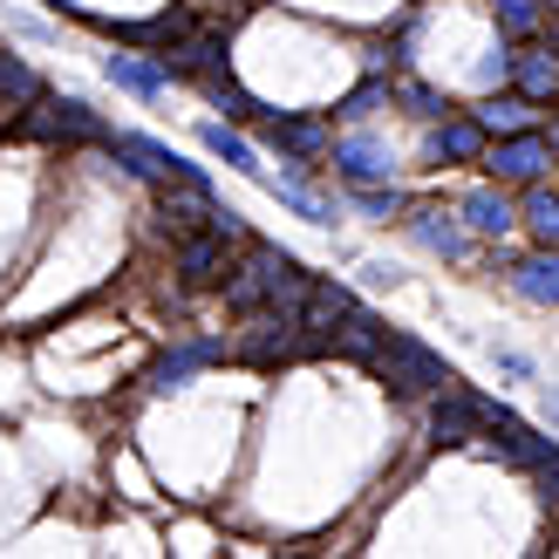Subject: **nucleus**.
I'll list each match as a JSON object with an SVG mask.
<instances>
[{"mask_svg":"<svg viewBox=\"0 0 559 559\" xmlns=\"http://www.w3.org/2000/svg\"><path fill=\"white\" fill-rule=\"evenodd\" d=\"M157 62L171 75H212V69H226V35H185L178 48H164Z\"/></svg>","mask_w":559,"mask_h":559,"instance_id":"dca6fc26","label":"nucleus"},{"mask_svg":"<svg viewBox=\"0 0 559 559\" xmlns=\"http://www.w3.org/2000/svg\"><path fill=\"white\" fill-rule=\"evenodd\" d=\"M266 191H273V199L287 205V212H300L307 226H334V199H321V191H307L300 178H266Z\"/></svg>","mask_w":559,"mask_h":559,"instance_id":"4be33fe9","label":"nucleus"},{"mask_svg":"<svg viewBox=\"0 0 559 559\" xmlns=\"http://www.w3.org/2000/svg\"><path fill=\"white\" fill-rule=\"evenodd\" d=\"M328 157H334V171H342L348 185H382L389 171H396V151H389L382 136H369V130H355V136H342V144H328Z\"/></svg>","mask_w":559,"mask_h":559,"instance_id":"423d86ee","label":"nucleus"},{"mask_svg":"<svg viewBox=\"0 0 559 559\" xmlns=\"http://www.w3.org/2000/svg\"><path fill=\"white\" fill-rule=\"evenodd\" d=\"M457 218H464L471 233H485V239H506V233L519 226V212H512V199H506V185H478V191H464Z\"/></svg>","mask_w":559,"mask_h":559,"instance_id":"1a4fd4ad","label":"nucleus"},{"mask_svg":"<svg viewBox=\"0 0 559 559\" xmlns=\"http://www.w3.org/2000/svg\"><path fill=\"white\" fill-rule=\"evenodd\" d=\"M328 348H334V355H348V361H369V355L382 348V321L369 314V307H355L348 321H334V328H328Z\"/></svg>","mask_w":559,"mask_h":559,"instance_id":"a211bd4d","label":"nucleus"},{"mask_svg":"<svg viewBox=\"0 0 559 559\" xmlns=\"http://www.w3.org/2000/svg\"><path fill=\"white\" fill-rule=\"evenodd\" d=\"M491 14H498V27H506V35H539L546 27V0H491Z\"/></svg>","mask_w":559,"mask_h":559,"instance_id":"bb28decb","label":"nucleus"},{"mask_svg":"<svg viewBox=\"0 0 559 559\" xmlns=\"http://www.w3.org/2000/svg\"><path fill=\"white\" fill-rule=\"evenodd\" d=\"M218 355H226L218 342H191V348H178V355H164L157 369H151V389H157V396H164V389H185V382L199 376L205 361H218Z\"/></svg>","mask_w":559,"mask_h":559,"instance_id":"aec40b11","label":"nucleus"},{"mask_svg":"<svg viewBox=\"0 0 559 559\" xmlns=\"http://www.w3.org/2000/svg\"><path fill=\"white\" fill-rule=\"evenodd\" d=\"M246 266L260 273V294H266V307L273 314H300V300H307V266L287 253V246H266V239H246Z\"/></svg>","mask_w":559,"mask_h":559,"instance_id":"f03ea898","label":"nucleus"},{"mask_svg":"<svg viewBox=\"0 0 559 559\" xmlns=\"http://www.w3.org/2000/svg\"><path fill=\"white\" fill-rule=\"evenodd\" d=\"M485 144H491V136H485L478 117H443V123L430 130V157H437V164H478Z\"/></svg>","mask_w":559,"mask_h":559,"instance_id":"ddd939ff","label":"nucleus"},{"mask_svg":"<svg viewBox=\"0 0 559 559\" xmlns=\"http://www.w3.org/2000/svg\"><path fill=\"white\" fill-rule=\"evenodd\" d=\"M369 369L396 389V396H437L443 382H457L451 361H443L437 348H424L416 334H389V328H382V348L369 355Z\"/></svg>","mask_w":559,"mask_h":559,"instance_id":"f257e3e1","label":"nucleus"},{"mask_svg":"<svg viewBox=\"0 0 559 559\" xmlns=\"http://www.w3.org/2000/svg\"><path fill=\"white\" fill-rule=\"evenodd\" d=\"M491 361L506 376H519V382H533V355H519V348H491Z\"/></svg>","mask_w":559,"mask_h":559,"instance_id":"f704fd0d","label":"nucleus"},{"mask_svg":"<svg viewBox=\"0 0 559 559\" xmlns=\"http://www.w3.org/2000/svg\"><path fill=\"white\" fill-rule=\"evenodd\" d=\"M109 157H123V171H130V178H151V185H171V178L205 185L199 164H185L178 151H164L157 136H136V130H109Z\"/></svg>","mask_w":559,"mask_h":559,"instance_id":"7ed1b4c3","label":"nucleus"},{"mask_svg":"<svg viewBox=\"0 0 559 559\" xmlns=\"http://www.w3.org/2000/svg\"><path fill=\"white\" fill-rule=\"evenodd\" d=\"M178 273L191 280V287H218V280L233 273L226 239H218V233H191V239H178Z\"/></svg>","mask_w":559,"mask_h":559,"instance_id":"f8f14e48","label":"nucleus"},{"mask_svg":"<svg viewBox=\"0 0 559 559\" xmlns=\"http://www.w3.org/2000/svg\"><path fill=\"white\" fill-rule=\"evenodd\" d=\"M0 96H8L14 109H27V103H41V75L21 62V55H0Z\"/></svg>","mask_w":559,"mask_h":559,"instance_id":"a878e982","label":"nucleus"},{"mask_svg":"<svg viewBox=\"0 0 559 559\" xmlns=\"http://www.w3.org/2000/svg\"><path fill=\"white\" fill-rule=\"evenodd\" d=\"M199 144H205L212 157H226L233 171H246V178H266V171H260V157H253V144H246V136H233L226 123H205V130H199Z\"/></svg>","mask_w":559,"mask_h":559,"instance_id":"b1692460","label":"nucleus"},{"mask_svg":"<svg viewBox=\"0 0 559 559\" xmlns=\"http://www.w3.org/2000/svg\"><path fill=\"white\" fill-rule=\"evenodd\" d=\"M226 300L239 307V314H260V307H266V294H260V273H253V266H233V273H226Z\"/></svg>","mask_w":559,"mask_h":559,"instance_id":"2f4dec72","label":"nucleus"},{"mask_svg":"<svg viewBox=\"0 0 559 559\" xmlns=\"http://www.w3.org/2000/svg\"><path fill=\"white\" fill-rule=\"evenodd\" d=\"M260 136L273 151H287V157H328V123H314V117H260Z\"/></svg>","mask_w":559,"mask_h":559,"instance_id":"9d476101","label":"nucleus"},{"mask_svg":"<svg viewBox=\"0 0 559 559\" xmlns=\"http://www.w3.org/2000/svg\"><path fill=\"white\" fill-rule=\"evenodd\" d=\"M396 103L409 109L416 123H443V117H451V103H443V96L430 90V82H403V90H396Z\"/></svg>","mask_w":559,"mask_h":559,"instance_id":"c85d7f7f","label":"nucleus"},{"mask_svg":"<svg viewBox=\"0 0 559 559\" xmlns=\"http://www.w3.org/2000/svg\"><path fill=\"white\" fill-rule=\"evenodd\" d=\"M409 233H416V246H430V253H443V260H471V233L443 205H416L409 212Z\"/></svg>","mask_w":559,"mask_h":559,"instance_id":"9b49d317","label":"nucleus"},{"mask_svg":"<svg viewBox=\"0 0 559 559\" xmlns=\"http://www.w3.org/2000/svg\"><path fill=\"white\" fill-rule=\"evenodd\" d=\"M552 8H559V0H552Z\"/></svg>","mask_w":559,"mask_h":559,"instance_id":"ea45409f","label":"nucleus"},{"mask_svg":"<svg viewBox=\"0 0 559 559\" xmlns=\"http://www.w3.org/2000/svg\"><path fill=\"white\" fill-rule=\"evenodd\" d=\"M485 424H478V396H464L457 382H443L437 389V403H430V437L437 443H471Z\"/></svg>","mask_w":559,"mask_h":559,"instance_id":"6e6552de","label":"nucleus"},{"mask_svg":"<svg viewBox=\"0 0 559 559\" xmlns=\"http://www.w3.org/2000/svg\"><path fill=\"white\" fill-rule=\"evenodd\" d=\"M478 164H485L498 185H539L546 164H552V136H539V130H512V136H498V144H485Z\"/></svg>","mask_w":559,"mask_h":559,"instance_id":"20e7f679","label":"nucleus"},{"mask_svg":"<svg viewBox=\"0 0 559 559\" xmlns=\"http://www.w3.org/2000/svg\"><path fill=\"white\" fill-rule=\"evenodd\" d=\"M552 151H559V123H552Z\"/></svg>","mask_w":559,"mask_h":559,"instance_id":"4c0bfd02","label":"nucleus"},{"mask_svg":"<svg viewBox=\"0 0 559 559\" xmlns=\"http://www.w3.org/2000/svg\"><path fill=\"white\" fill-rule=\"evenodd\" d=\"M478 424L491 430V443H498V451H506V457H512L519 471H539V464H546V457L559 451L552 437H539V430H525V424H519V416H512L506 403H478Z\"/></svg>","mask_w":559,"mask_h":559,"instance_id":"39448f33","label":"nucleus"},{"mask_svg":"<svg viewBox=\"0 0 559 559\" xmlns=\"http://www.w3.org/2000/svg\"><path fill=\"white\" fill-rule=\"evenodd\" d=\"M382 103H396V90H389L382 75H369V82H361V90H355V96L342 103V117H348V123H361V117H376Z\"/></svg>","mask_w":559,"mask_h":559,"instance_id":"7c9ffc66","label":"nucleus"},{"mask_svg":"<svg viewBox=\"0 0 559 559\" xmlns=\"http://www.w3.org/2000/svg\"><path fill=\"white\" fill-rule=\"evenodd\" d=\"M525 226H533L539 246H559V191H546V185L525 191Z\"/></svg>","mask_w":559,"mask_h":559,"instance_id":"393cba45","label":"nucleus"},{"mask_svg":"<svg viewBox=\"0 0 559 559\" xmlns=\"http://www.w3.org/2000/svg\"><path fill=\"white\" fill-rule=\"evenodd\" d=\"M355 307H361V300H355V294L342 287V280H314V287H307V300H300V314H294V321H300L307 334H328L334 321H348Z\"/></svg>","mask_w":559,"mask_h":559,"instance_id":"4468645a","label":"nucleus"},{"mask_svg":"<svg viewBox=\"0 0 559 559\" xmlns=\"http://www.w3.org/2000/svg\"><path fill=\"white\" fill-rule=\"evenodd\" d=\"M533 478H539V491H546V498H559V451H552V457L533 471Z\"/></svg>","mask_w":559,"mask_h":559,"instance_id":"c9c22d12","label":"nucleus"},{"mask_svg":"<svg viewBox=\"0 0 559 559\" xmlns=\"http://www.w3.org/2000/svg\"><path fill=\"white\" fill-rule=\"evenodd\" d=\"M552 48H559V35H552Z\"/></svg>","mask_w":559,"mask_h":559,"instance_id":"58836bf2","label":"nucleus"},{"mask_svg":"<svg viewBox=\"0 0 559 559\" xmlns=\"http://www.w3.org/2000/svg\"><path fill=\"white\" fill-rule=\"evenodd\" d=\"M355 212H361V218H396V212H403V191H389V185H355Z\"/></svg>","mask_w":559,"mask_h":559,"instance_id":"473e14b6","label":"nucleus"},{"mask_svg":"<svg viewBox=\"0 0 559 559\" xmlns=\"http://www.w3.org/2000/svg\"><path fill=\"white\" fill-rule=\"evenodd\" d=\"M546 424H559V389H546Z\"/></svg>","mask_w":559,"mask_h":559,"instance_id":"e433bc0d","label":"nucleus"},{"mask_svg":"<svg viewBox=\"0 0 559 559\" xmlns=\"http://www.w3.org/2000/svg\"><path fill=\"white\" fill-rule=\"evenodd\" d=\"M185 35H191V21H185V14H157V21L123 27V41H151V48H178Z\"/></svg>","mask_w":559,"mask_h":559,"instance_id":"cd10ccee","label":"nucleus"},{"mask_svg":"<svg viewBox=\"0 0 559 559\" xmlns=\"http://www.w3.org/2000/svg\"><path fill=\"white\" fill-rule=\"evenodd\" d=\"M157 218H164L178 239L205 233V226H212V185H185V178H171V185L157 191Z\"/></svg>","mask_w":559,"mask_h":559,"instance_id":"0eeeda50","label":"nucleus"},{"mask_svg":"<svg viewBox=\"0 0 559 559\" xmlns=\"http://www.w3.org/2000/svg\"><path fill=\"white\" fill-rule=\"evenodd\" d=\"M471 117L485 123V136H512V130H533L539 109H533V96H485Z\"/></svg>","mask_w":559,"mask_h":559,"instance_id":"412c9836","label":"nucleus"},{"mask_svg":"<svg viewBox=\"0 0 559 559\" xmlns=\"http://www.w3.org/2000/svg\"><path fill=\"white\" fill-rule=\"evenodd\" d=\"M205 233H218L226 246H246V218H239L233 205H212V226H205Z\"/></svg>","mask_w":559,"mask_h":559,"instance_id":"72a5a7b5","label":"nucleus"},{"mask_svg":"<svg viewBox=\"0 0 559 559\" xmlns=\"http://www.w3.org/2000/svg\"><path fill=\"white\" fill-rule=\"evenodd\" d=\"M55 130L75 136V144H109V123H103L82 96H62V103H55Z\"/></svg>","mask_w":559,"mask_h":559,"instance_id":"5701e85b","label":"nucleus"},{"mask_svg":"<svg viewBox=\"0 0 559 559\" xmlns=\"http://www.w3.org/2000/svg\"><path fill=\"white\" fill-rule=\"evenodd\" d=\"M205 96H212L218 109H226V117H260V103L246 96L239 82H226V69H212V75H205Z\"/></svg>","mask_w":559,"mask_h":559,"instance_id":"c756f323","label":"nucleus"},{"mask_svg":"<svg viewBox=\"0 0 559 559\" xmlns=\"http://www.w3.org/2000/svg\"><path fill=\"white\" fill-rule=\"evenodd\" d=\"M512 287H519L525 300L552 307V300H559V246H539L533 260H512Z\"/></svg>","mask_w":559,"mask_h":559,"instance_id":"f3484780","label":"nucleus"},{"mask_svg":"<svg viewBox=\"0 0 559 559\" xmlns=\"http://www.w3.org/2000/svg\"><path fill=\"white\" fill-rule=\"evenodd\" d=\"M512 75H519V96L546 103L559 90V48H519L512 55Z\"/></svg>","mask_w":559,"mask_h":559,"instance_id":"6ab92c4d","label":"nucleus"},{"mask_svg":"<svg viewBox=\"0 0 559 559\" xmlns=\"http://www.w3.org/2000/svg\"><path fill=\"white\" fill-rule=\"evenodd\" d=\"M103 75L117 82V90L144 96V103H157L164 90H171V69H164V62H144V55H103Z\"/></svg>","mask_w":559,"mask_h":559,"instance_id":"2eb2a0df","label":"nucleus"}]
</instances>
